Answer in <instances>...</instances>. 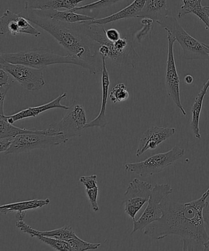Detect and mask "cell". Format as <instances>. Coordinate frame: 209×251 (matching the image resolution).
<instances>
[{
    "label": "cell",
    "mask_w": 209,
    "mask_h": 251,
    "mask_svg": "<svg viewBox=\"0 0 209 251\" xmlns=\"http://www.w3.org/2000/svg\"><path fill=\"white\" fill-rule=\"evenodd\" d=\"M41 133L47 135L46 130H32L21 128L14 126L4 119L3 116H0V138L16 137L21 134Z\"/></svg>",
    "instance_id": "obj_24"
},
{
    "label": "cell",
    "mask_w": 209,
    "mask_h": 251,
    "mask_svg": "<svg viewBox=\"0 0 209 251\" xmlns=\"http://www.w3.org/2000/svg\"><path fill=\"white\" fill-rule=\"evenodd\" d=\"M184 149L175 146L166 152L150 156L142 162L129 163L125 165L126 172L133 173L140 176H152L163 171L167 167L183 157Z\"/></svg>",
    "instance_id": "obj_6"
},
{
    "label": "cell",
    "mask_w": 209,
    "mask_h": 251,
    "mask_svg": "<svg viewBox=\"0 0 209 251\" xmlns=\"http://www.w3.org/2000/svg\"><path fill=\"white\" fill-rule=\"evenodd\" d=\"M106 35L107 38L113 42H116L121 38L120 33L115 28H110L106 30Z\"/></svg>",
    "instance_id": "obj_34"
},
{
    "label": "cell",
    "mask_w": 209,
    "mask_h": 251,
    "mask_svg": "<svg viewBox=\"0 0 209 251\" xmlns=\"http://www.w3.org/2000/svg\"><path fill=\"white\" fill-rule=\"evenodd\" d=\"M9 73L0 68V86L9 84Z\"/></svg>",
    "instance_id": "obj_35"
},
{
    "label": "cell",
    "mask_w": 209,
    "mask_h": 251,
    "mask_svg": "<svg viewBox=\"0 0 209 251\" xmlns=\"http://www.w3.org/2000/svg\"><path fill=\"white\" fill-rule=\"evenodd\" d=\"M153 22L154 21L151 19H142L141 24H142L143 28L141 30L139 31L137 35H136V38H137L139 41H141L149 33V31L151 30Z\"/></svg>",
    "instance_id": "obj_30"
},
{
    "label": "cell",
    "mask_w": 209,
    "mask_h": 251,
    "mask_svg": "<svg viewBox=\"0 0 209 251\" xmlns=\"http://www.w3.org/2000/svg\"><path fill=\"white\" fill-rule=\"evenodd\" d=\"M209 197V188L200 198L186 203L174 201L167 196L161 203L162 218L145 227L144 235L155 240L179 236L183 240V251H204L209 240L204 218Z\"/></svg>",
    "instance_id": "obj_1"
},
{
    "label": "cell",
    "mask_w": 209,
    "mask_h": 251,
    "mask_svg": "<svg viewBox=\"0 0 209 251\" xmlns=\"http://www.w3.org/2000/svg\"><path fill=\"white\" fill-rule=\"evenodd\" d=\"M50 203V199H35L32 201L17 202V203L4 204L0 206V213L2 214L17 213L19 220H23L28 210L42 208Z\"/></svg>",
    "instance_id": "obj_18"
},
{
    "label": "cell",
    "mask_w": 209,
    "mask_h": 251,
    "mask_svg": "<svg viewBox=\"0 0 209 251\" xmlns=\"http://www.w3.org/2000/svg\"><path fill=\"white\" fill-rule=\"evenodd\" d=\"M204 251H209V240L208 241V242L206 243L205 245H204Z\"/></svg>",
    "instance_id": "obj_39"
},
{
    "label": "cell",
    "mask_w": 209,
    "mask_h": 251,
    "mask_svg": "<svg viewBox=\"0 0 209 251\" xmlns=\"http://www.w3.org/2000/svg\"><path fill=\"white\" fill-rule=\"evenodd\" d=\"M84 0H25V9L26 10H67L76 8Z\"/></svg>",
    "instance_id": "obj_16"
},
{
    "label": "cell",
    "mask_w": 209,
    "mask_h": 251,
    "mask_svg": "<svg viewBox=\"0 0 209 251\" xmlns=\"http://www.w3.org/2000/svg\"><path fill=\"white\" fill-rule=\"evenodd\" d=\"M193 77L191 75H186V77H185V81L186 83L187 84H191L193 82Z\"/></svg>",
    "instance_id": "obj_37"
},
{
    "label": "cell",
    "mask_w": 209,
    "mask_h": 251,
    "mask_svg": "<svg viewBox=\"0 0 209 251\" xmlns=\"http://www.w3.org/2000/svg\"><path fill=\"white\" fill-rule=\"evenodd\" d=\"M167 0H145L144 8L137 18H149L159 21L168 16Z\"/></svg>",
    "instance_id": "obj_20"
},
{
    "label": "cell",
    "mask_w": 209,
    "mask_h": 251,
    "mask_svg": "<svg viewBox=\"0 0 209 251\" xmlns=\"http://www.w3.org/2000/svg\"><path fill=\"white\" fill-rule=\"evenodd\" d=\"M63 135H48L41 133H25L16 136L10 148L4 153L18 154L31 151L58 146L67 142Z\"/></svg>",
    "instance_id": "obj_7"
},
{
    "label": "cell",
    "mask_w": 209,
    "mask_h": 251,
    "mask_svg": "<svg viewBox=\"0 0 209 251\" xmlns=\"http://www.w3.org/2000/svg\"><path fill=\"white\" fill-rule=\"evenodd\" d=\"M122 0H98V1L93 2V3L86 4V5L77 6L76 8L71 9V11L75 13H85L87 11H92L96 9H101L108 8V7L113 5Z\"/></svg>",
    "instance_id": "obj_25"
},
{
    "label": "cell",
    "mask_w": 209,
    "mask_h": 251,
    "mask_svg": "<svg viewBox=\"0 0 209 251\" xmlns=\"http://www.w3.org/2000/svg\"><path fill=\"white\" fill-rule=\"evenodd\" d=\"M157 23L165 30L169 31L184 50V57L186 60H208L209 54L205 44L189 35L173 16H167Z\"/></svg>",
    "instance_id": "obj_4"
},
{
    "label": "cell",
    "mask_w": 209,
    "mask_h": 251,
    "mask_svg": "<svg viewBox=\"0 0 209 251\" xmlns=\"http://www.w3.org/2000/svg\"><path fill=\"white\" fill-rule=\"evenodd\" d=\"M145 3V0H135L130 5L126 6L117 13L106 18L96 19L95 20L91 21V23L104 25L107 24L121 20V19L137 18L139 14L144 8Z\"/></svg>",
    "instance_id": "obj_19"
},
{
    "label": "cell",
    "mask_w": 209,
    "mask_h": 251,
    "mask_svg": "<svg viewBox=\"0 0 209 251\" xmlns=\"http://www.w3.org/2000/svg\"><path fill=\"white\" fill-rule=\"evenodd\" d=\"M68 243L71 251L96 250L101 246V244L90 243L82 240L77 236L68 241Z\"/></svg>",
    "instance_id": "obj_27"
},
{
    "label": "cell",
    "mask_w": 209,
    "mask_h": 251,
    "mask_svg": "<svg viewBox=\"0 0 209 251\" xmlns=\"http://www.w3.org/2000/svg\"><path fill=\"white\" fill-rule=\"evenodd\" d=\"M16 137L0 138V152H5L10 148Z\"/></svg>",
    "instance_id": "obj_33"
},
{
    "label": "cell",
    "mask_w": 209,
    "mask_h": 251,
    "mask_svg": "<svg viewBox=\"0 0 209 251\" xmlns=\"http://www.w3.org/2000/svg\"><path fill=\"white\" fill-rule=\"evenodd\" d=\"M17 227L23 232L28 234L31 237H35L36 235H41L49 236L54 238L59 239L65 241H69L77 236L71 226H66L62 228L55 229L51 231H38L35 230L27 224L24 223L23 220H19L16 224Z\"/></svg>",
    "instance_id": "obj_17"
},
{
    "label": "cell",
    "mask_w": 209,
    "mask_h": 251,
    "mask_svg": "<svg viewBox=\"0 0 209 251\" xmlns=\"http://www.w3.org/2000/svg\"><path fill=\"white\" fill-rule=\"evenodd\" d=\"M202 1L203 0H183V5L179 11L178 16L182 18L186 14H194L205 24L206 29L209 30V20L202 5Z\"/></svg>",
    "instance_id": "obj_23"
},
{
    "label": "cell",
    "mask_w": 209,
    "mask_h": 251,
    "mask_svg": "<svg viewBox=\"0 0 209 251\" xmlns=\"http://www.w3.org/2000/svg\"><path fill=\"white\" fill-rule=\"evenodd\" d=\"M204 9L209 20V6H204Z\"/></svg>",
    "instance_id": "obj_38"
},
{
    "label": "cell",
    "mask_w": 209,
    "mask_h": 251,
    "mask_svg": "<svg viewBox=\"0 0 209 251\" xmlns=\"http://www.w3.org/2000/svg\"><path fill=\"white\" fill-rule=\"evenodd\" d=\"M35 238H37L41 242L50 246L56 251H71L68 241L41 235H36Z\"/></svg>",
    "instance_id": "obj_26"
},
{
    "label": "cell",
    "mask_w": 209,
    "mask_h": 251,
    "mask_svg": "<svg viewBox=\"0 0 209 251\" xmlns=\"http://www.w3.org/2000/svg\"><path fill=\"white\" fill-rule=\"evenodd\" d=\"M0 68L8 72L28 91H38L45 86L43 69L24 65L14 64L1 58H0Z\"/></svg>",
    "instance_id": "obj_9"
},
{
    "label": "cell",
    "mask_w": 209,
    "mask_h": 251,
    "mask_svg": "<svg viewBox=\"0 0 209 251\" xmlns=\"http://www.w3.org/2000/svg\"><path fill=\"white\" fill-rule=\"evenodd\" d=\"M176 133V129L154 126L148 128L139 143L136 156L140 157L148 150H156L158 146Z\"/></svg>",
    "instance_id": "obj_13"
},
{
    "label": "cell",
    "mask_w": 209,
    "mask_h": 251,
    "mask_svg": "<svg viewBox=\"0 0 209 251\" xmlns=\"http://www.w3.org/2000/svg\"><path fill=\"white\" fill-rule=\"evenodd\" d=\"M205 45H206L207 48H208V51H209V45H207V44H205Z\"/></svg>",
    "instance_id": "obj_40"
},
{
    "label": "cell",
    "mask_w": 209,
    "mask_h": 251,
    "mask_svg": "<svg viewBox=\"0 0 209 251\" xmlns=\"http://www.w3.org/2000/svg\"><path fill=\"white\" fill-rule=\"evenodd\" d=\"M130 96L127 87L123 83L116 84L109 94V97L114 103L127 100Z\"/></svg>",
    "instance_id": "obj_28"
},
{
    "label": "cell",
    "mask_w": 209,
    "mask_h": 251,
    "mask_svg": "<svg viewBox=\"0 0 209 251\" xmlns=\"http://www.w3.org/2000/svg\"><path fill=\"white\" fill-rule=\"evenodd\" d=\"M173 192L171 185L157 184L152 189L146 208L137 221H133V229L131 235L136 231L142 230L148 226L162 218L163 212L161 203Z\"/></svg>",
    "instance_id": "obj_8"
},
{
    "label": "cell",
    "mask_w": 209,
    "mask_h": 251,
    "mask_svg": "<svg viewBox=\"0 0 209 251\" xmlns=\"http://www.w3.org/2000/svg\"><path fill=\"white\" fill-rule=\"evenodd\" d=\"M209 88V79L204 84L203 88L201 89L200 92L196 97L195 101H194L191 108L192 118L190 126L194 135L197 139L201 138L200 130H199V119H200L202 108H203L204 99Z\"/></svg>",
    "instance_id": "obj_22"
},
{
    "label": "cell",
    "mask_w": 209,
    "mask_h": 251,
    "mask_svg": "<svg viewBox=\"0 0 209 251\" xmlns=\"http://www.w3.org/2000/svg\"><path fill=\"white\" fill-rule=\"evenodd\" d=\"M0 58L14 64L24 65L38 69H43L52 65H75L89 70L92 75H93V68L86 61L69 54L67 56L59 55L54 51L44 48L19 52L1 53Z\"/></svg>",
    "instance_id": "obj_3"
},
{
    "label": "cell",
    "mask_w": 209,
    "mask_h": 251,
    "mask_svg": "<svg viewBox=\"0 0 209 251\" xmlns=\"http://www.w3.org/2000/svg\"><path fill=\"white\" fill-rule=\"evenodd\" d=\"M79 181L86 187V189H92L98 186L96 175L89 176H81L80 177Z\"/></svg>",
    "instance_id": "obj_31"
},
{
    "label": "cell",
    "mask_w": 209,
    "mask_h": 251,
    "mask_svg": "<svg viewBox=\"0 0 209 251\" xmlns=\"http://www.w3.org/2000/svg\"><path fill=\"white\" fill-rule=\"evenodd\" d=\"M204 218L206 228L209 230V204L204 209Z\"/></svg>",
    "instance_id": "obj_36"
},
{
    "label": "cell",
    "mask_w": 209,
    "mask_h": 251,
    "mask_svg": "<svg viewBox=\"0 0 209 251\" xmlns=\"http://www.w3.org/2000/svg\"><path fill=\"white\" fill-rule=\"evenodd\" d=\"M30 23L24 17L8 9L0 18V34L1 35L10 34L15 36L23 33L38 37L41 33Z\"/></svg>",
    "instance_id": "obj_12"
},
{
    "label": "cell",
    "mask_w": 209,
    "mask_h": 251,
    "mask_svg": "<svg viewBox=\"0 0 209 251\" xmlns=\"http://www.w3.org/2000/svg\"><path fill=\"white\" fill-rule=\"evenodd\" d=\"M102 62H103V70L101 73V82H102V102L100 111L98 116L93 121L87 123L86 128L99 127L101 128H106L108 124L107 120L106 111L107 103H108V99L109 95V86L111 82L109 79V75L108 69L106 67V57L101 56Z\"/></svg>",
    "instance_id": "obj_15"
},
{
    "label": "cell",
    "mask_w": 209,
    "mask_h": 251,
    "mask_svg": "<svg viewBox=\"0 0 209 251\" xmlns=\"http://www.w3.org/2000/svg\"><path fill=\"white\" fill-rule=\"evenodd\" d=\"M86 194L92 209L94 212H98L99 209L98 202H97L98 196V186L86 189Z\"/></svg>",
    "instance_id": "obj_29"
},
{
    "label": "cell",
    "mask_w": 209,
    "mask_h": 251,
    "mask_svg": "<svg viewBox=\"0 0 209 251\" xmlns=\"http://www.w3.org/2000/svg\"><path fill=\"white\" fill-rule=\"evenodd\" d=\"M86 111L83 106L74 101L68 112L59 123H53L46 130L48 135H63L67 141L79 137L86 130Z\"/></svg>",
    "instance_id": "obj_5"
},
{
    "label": "cell",
    "mask_w": 209,
    "mask_h": 251,
    "mask_svg": "<svg viewBox=\"0 0 209 251\" xmlns=\"http://www.w3.org/2000/svg\"><path fill=\"white\" fill-rule=\"evenodd\" d=\"M19 15L52 35L68 54L86 61L93 68L94 75L102 73L103 62L98 55V44L75 30L71 24L46 18L35 10L25 9Z\"/></svg>",
    "instance_id": "obj_2"
},
{
    "label": "cell",
    "mask_w": 209,
    "mask_h": 251,
    "mask_svg": "<svg viewBox=\"0 0 209 251\" xmlns=\"http://www.w3.org/2000/svg\"><path fill=\"white\" fill-rule=\"evenodd\" d=\"M67 96V93L65 92V93L60 95L57 99L53 100V101L49 102V103L39 106L30 107V108L23 109V110L19 112L18 113L13 114V115H3L4 118L9 123L13 124L16 122L23 120V119L29 118H35L39 114L50 110V109H65V110H68L70 109L69 106L63 105V104L61 103V101H62V100L65 99Z\"/></svg>",
    "instance_id": "obj_14"
},
{
    "label": "cell",
    "mask_w": 209,
    "mask_h": 251,
    "mask_svg": "<svg viewBox=\"0 0 209 251\" xmlns=\"http://www.w3.org/2000/svg\"><path fill=\"white\" fill-rule=\"evenodd\" d=\"M11 88V85L9 84L0 86V116H3L4 104L7 93Z\"/></svg>",
    "instance_id": "obj_32"
},
{
    "label": "cell",
    "mask_w": 209,
    "mask_h": 251,
    "mask_svg": "<svg viewBox=\"0 0 209 251\" xmlns=\"http://www.w3.org/2000/svg\"><path fill=\"white\" fill-rule=\"evenodd\" d=\"M152 186L149 182L135 178L129 184L124 194L123 204L124 211L133 221L136 214L150 199Z\"/></svg>",
    "instance_id": "obj_10"
},
{
    "label": "cell",
    "mask_w": 209,
    "mask_h": 251,
    "mask_svg": "<svg viewBox=\"0 0 209 251\" xmlns=\"http://www.w3.org/2000/svg\"><path fill=\"white\" fill-rule=\"evenodd\" d=\"M166 31L167 40H168V54H167L166 75H165V87H166L167 94L178 107L182 114L186 116V111L181 103V96H180V80L174 60V45L176 40L169 31Z\"/></svg>",
    "instance_id": "obj_11"
},
{
    "label": "cell",
    "mask_w": 209,
    "mask_h": 251,
    "mask_svg": "<svg viewBox=\"0 0 209 251\" xmlns=\"http://www.w3.org/2000/svg\"><path fill=\"white\" fill-rule=\"evenodd\" d=\"M37 12L41 15L46 17V18L68 24L80 23L82 22L92 21L96 19L94 17L75 13L71 10H47L37 11Z\"/></svg>",
    "instance_id": "obj_21"
}]
</instances>
